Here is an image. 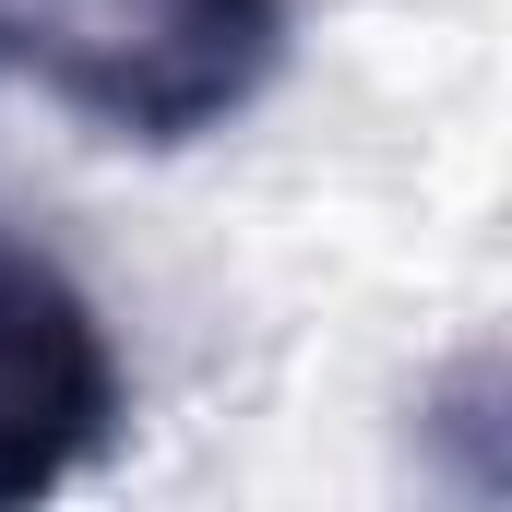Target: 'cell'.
I'll use <instances>...</instances> for the list:
<instances>
[{"instance_id":"1","label":"cell","mask_w":512,"mask_h":512,"mask_svg":"<svg viewBox=\"0 0 512 512\" xmlns=\"http://www.w3.org/2000/svg\"><path fill=\"white\" fill-rule=\"evenodd\" d=\"M0 48L120 143L227 131L286 60V0H0Z\"/></svg>"},{"instance_id":"2","label":"cell","mask_w":512,"mask_h":512,"mask_svg":"<svg viewBox=\"0 0 512 512\" xmlns=\"http://www.w3.org/2000/svg\"><path fill=\"white\" fill-rule=\"evenodd\" d=\"M120 346L96 298L36 251H0V512L72 489L120 441Z\"/></svg>"},{"instance_id":"3","label":"cell","mask_w":512,"mask_h":512,"mask_svg":"<svg viewBox=\"0 0 512 512\" xmlns=\"http://www.w3.org/2000/svg\"><path fill=\"white\" fill-rule=\"evenodd\" d=\"M0 60H12V48H0Z\"/></svg>"}]
</instances>
